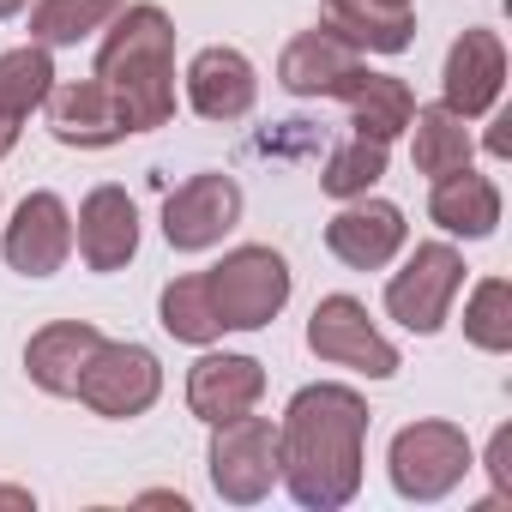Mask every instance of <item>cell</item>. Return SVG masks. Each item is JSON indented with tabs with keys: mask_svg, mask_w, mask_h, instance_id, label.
Instances as JSON below:
<instances>
[{
	"mask_svg": "<svg viewBox=\"0 0 512 512\" xmlns=\"http://www.w3.org/2000/svg\"><path fill=\"white\" fill-rule=\"evenodd\" d=\"M362 440H368V404L350 386H308L284 410L278 476L302 506L332 512L362 488Z\"/></svg>",
	"mask_w": 512,
	"mask_h": 512,
	"instance_id": "1",
	"label": "cell"
},
{
	"mask_svg": "<svg viewBox=\"0 0 512 512\" xmlns=\"http://www.w3.org/2000/svg\"><path fill=\"white\" fill-rule=\"evenodd\" d=\"M91 79L115 97L127 133L163 127L175 115V25H169V13L163 7L115 13V31L103 37Z\"/></svg>",
	"mask_w": 512,
	"mask_h": 512,
	"instance_id": "2",
	"label": "cell"
},
{
	"mask_svg": "<svg viewBox=\"0 0 512 512\" xmlns=\"http://www.w3.org/2000/svg\"><path fill=\"white\" fill-rule=\"evenodd\" d=\"M205 296H211L223 332H260L290 302V266L272 247H235L223 266L205 272Z\"/></svg>",
	"mask_w": 512,
	"mask_h": 512,
	"instance_id": "3",
	"label": "cell"
},
{
	"mask_svg": "<svg viewBox=\"0 0 512 512\" xmlns=\"http://www.w3.org/2000/svg\"><path fill=\"white\" fill-rule=\"evenodd\" d=\"M211 482L223 500L253 506L272 482H278V428L266 416H229L211 434Z\"/></svg>",
	"mask_w": 512,
	"mask_h": 512,
	"instance_id": "4",
	"label": "cell"
},
{
	"mask_svg": "<svg viewBox=\"0 0 512 512\" xmlns=\"http://www.w3.org/2000/svg\"><path fill=\"white\" fill-rule=\"evenodd\" d=\"M470 470V440L452 422H416L392 440V488L404 500H440L464 482Z\"/></svg>",
	"mask_w": 512,
	"mask_h": 512,
	"instance_id": "5",
	"label": "cell"
},
{
	"mask_svg": "<svg viewBox=\"0 0 512 512\" xmlns=\"http://www.w3.org/2000/svg\"><path fill=\"white\" fill-rule=\"evenodd\" d=\"M458 284H464V260H458L446 241H422V247L410 253V266L386 284V314H392L398 326H410V332L428 338V332L446 326Z\"/></svg>",
	"mask_w": 512,
	"mask_h": 512,
	"instance_id": "6",
	"label": "cell"
},
{
	"mask_svg": "<svg viewBox=\"0 0 512 512\" xmlns=\"http://www.w3.org/2000/svg\"><path fill=\"white\" fill-rule=\"evenodd\" d=\"M308 350L320 362H338V368H356L368 380H392L398 374V350L374 332L368 308L356 296H326L308 320Z\"/></svg>",
	"mask_w": 512,
	"mask_h": 512,
	"instance_id": "7",
	"label": "cell"
},
{
	"mask_svg": "<svg viewBox=\"0 0 512 512\" xmlns=\"http://www.w3.org/2000/svg\"><path fill=\"white\" fill-rule=\"evenodd\" d=\"M157 392H163V368H157L151 350H139V344H97V356L85 362L73 398H85L97 416H139V410L157 404Z\"/></svg>",
	"mask_w": 512,
	"mask_h": 512,
	"instance_id": "8",
	"label": "cell"
},
{
	"mask_svg": "<svg viewBox=\"0 0 512 512\" xmlns=\"http://www.w3.org/2000/svg\"><path fill=\"white\" fill-rule=\"evenodd\" d=\"M235 217H241V187H235L229 175H193V181H181V187L169 193V205H163V235H169V247H181V253H205V247H217V241L235 229Z\"/></svg>",
	"mask_w": 512,
	"mask_h": 512,
	"instance_id": "9",
	"label": "cell"
},
{
	"mask_svg": "<svg viewBox=\"0 0 512 512\" xmlns=\"http://www.w3.org/2000/svg\"><path fill=\"white\" fill-rule=\"evenodd\" d=\"M67 253H73V217L55 193H31L13 223H7V266L25 272V278H49L67 266Z\"/></svg>",
	"mask_w": 512,
	"mask_h": 512,
	"instance_id": "10",
	"label": "cell"
},
{
	"mask_svg": "<svg viewBox=\"0 0 512 512\" xmlns=\"http://www.w3.org/2000/svg\"><path fill=\"white\" fill-rule=\"evenodd\" d=\"M446 109L452 115H488L500 103V85H506V49L494 31H464L446 55Z\"/></svg>",
	"mask_w": 512,
	"mask_h": 512,
	"instance_id": "11",
	"label": "cell"
},
{
	"mask_svg": "<svg viewBox=\"0 0 512 512\" xmlns=\"http://www.w3.org/2000/svg\"><path fill=\"white\" fill-rule=\"evenodd\" d=\"M266 392V368L253 356H199L193 374H187V404L199 422H229V416H247Z\"/></svg>",
	"mask_w": 512,
	"mask_h": 512,
	"instance_id": "12",
	"label": "cell"
},
{
	"mask_svg": "<svg viewBox=\"0 0 512 512\" xmlns=\"http://www.w3.org/2000/svg\"><path fill=\"white\" fill-rule=\"evenodd\" d=\"M326 247L350 272H380L404 247V211L386 205V199H362V205H350L326 223Z\"/></svg>",
	"mask_w": 512,
	"mask_h": 512,
	"instance_id": "13",
	"label": "cell"
},
{
	"mask_svg": "<svg viewBox=\"0 0 512 512\" xmlns=\"http://www.w3.org/2000/svg\"><path fill=\"white\" fill-rule=\"evenodd\" d=\"M139 247V211L121 187H91L79 205V253L91 272H121Z\"/></svg>",
	"mask_w": 512,
	"mask_h": 512,
	"instance_id": "14",
	"label": "cell"
},
{
	"mask_svg": "<svg viewBox=\"0 0 512 512\" xmlns=\"http://www.w3.org/2000/svg\"><path fill=\"white\" fill-rule=\"evenodd\" d=\"M49 127L61 145H79V151H97V145H121L127 139V121L115 109V97L97 85V79H79V85H49Z\"/></svg>",
	"mask_w": 512,
	"mask_h": 512,
	"instance_id": "15",
	"label": "cell"
},
{
	"mask_svg": "<svg viewBox=\"0 0 512 512\" xmlns=\"http://www.w3.org/2000/svg\"><path fill=\"white\" fill-rule=\"evenodd\" d=\"M260 97V79H253L241 49H199L187 67V103L205 121H241Z\"/></svg>",
	"mask_w": 512,
	"mask_h": 512,
	"instance_id": "16",
	"label": "cell"
},
{
	"mask_svg": "<svg viewBox=\"0 0 512 512\" xmlns=\"http://www.w3.org/2000/svg\"><path fill=\"white\" fill-rule=\"evenodd\" d=\"M356 67H362V61H356L350 43H338L332 31H302V37L284 49L278 79H284V91H296V97H338Z\"/></svg>",
	"mask_w": 512,
	"mask_h": 512,
	"instance_id": "17",
	"label": "cell"
},
{
	"mask_svg": "<svg viewBox=\"0 0 512 512\" xmlns=\"http://www.w3.org/2000/svg\"><path fill=\"white\" fill-rule=\"evenodd\" d=\"M97 344H103V332L97 326H85V320H61V326H43L31 344H25V368H31V380L43 386V392H79V374H85V362L97 356Z\"/></svg>",
	"mask_w": 512,
	"mask_h": 512,
	"instance_id": "18",
	"label": "cell"
},
{
	"mask_svg": "<svg viewBox=\"0 0 512 512\" xmlns=\"http://www.w3.org/2000/svg\"><path fill=\"white\" fill-rule=\"evenodd\" d=\"M326 31L350 43L356 55H398L410 49V7H380V0H326Z\"/></svg>",
	"mask_w": 512,
	"mask_h": 512,
	"instance_id": "19",
	"label": "cell"
},
{
	"mask_svg": "<svg viewBox=\"0 0 512 512\" xmlns=\"http://www.w3.org/2000/svg\"><path fill=\"white\" fill-rule=\"evenodd\" d=\"M344 103H350V121H356V133H368V139H398L404 127H410V115H416V97H410V85L404 79H392V73H368V67H356L350 79H344V91H338Z\"/></svg>",
	"mask_w": 512,
	"mask_h": 512,
	"instance_id": "20",
	"label": "cell"
},
{
	"mask_svg": "<svg viewBox=\"0 0 512 512\" xmlns=\"http://www.w3.org/2000/svg\"><path fill=\"white\" fill-rule=\"evenodd\" d=\"M428 217L452 235H494L500 223V193L488 175H470V169H452V175H434V193H428Z\"/></svg>",
	"mask_w": 512,
	"mask_h": 512,
	"instance_id": "21",
	"label": "cell"
},
{
	"mask_svg": "<svg viewBox=\"0 0 512 512\" xmlns=\"http://www.w3.org/2000/svg\"><path fill=\"white\" fill-rule=\"evenodd\" d=\"M410 127H416V169H422V175L470 169V133H464V115H452L446 103H434V109H416Z\"/></svg>",
	"mask_w": 512,
	"mask_h": 512,
	"instance_id": "22",
	"label": "cell"
},
{
	"mask_svg": "<svg viewBox=\"0 0 512 512\" xmlns=\"http://www.w3.org/2000/svg\"><path fill=\"white\" fill-rule=\"evenodd\" d=\"M115 13H121V0H37L31 37L43 49H67V43H85L91 31H103Z\"/></svg>",
	"mask_w": 512,
	"mask_h": 512,
	"instance_id": "23",
	"label": "cell"
},
{
	"mask_svg": "<svg viewBox=\"0 0 512 512\" xmlns=\"http://www.w3.org/2000/svg\"><path fill=\"white\" fill-rule=\"evenodd\" d=\"M49 85H55V61H49L43 43L0 55V115H7V121H25L49 97Z\"/></svg>",
	"mask_w": 512,
	"mask_h": 512,
	"instance_id": "24",
	"label": "cell"
},
{
	"mask_svg": "<svg viewBox=\"0 0 512 512\" xmlns=\"http://www.w3.org/2000/svg\"><path fill=\"white\" fill-rule=\"evenodd\" d=\"M163 332L181 338V344H211V338L223 332V320H217V308H211V296H205V272L175 278V284L163 290Z\"/></svg>",
	"mask_w": 512,
	"mask_h": 512,
	"instance_id": "25",
	"label": "cell"
},
{
	"mask_svg": "<svg viewBox=\"0 0 512 512\" xmlns=\"http://www.w3.org/2000/svg\"><path fill=\"white\" fill-rule=\"evenodd\" d=\"M464 338L488 356L512 350V284L506 278H482L470 308H464Z\"/></svg>",
	"mask_w": 512,
	"mask_h": 512,
	"instance_id": "26",
	"label": "cell"
},
{
	"mask_svg": "<svg viewBox=\"0 0 512 512\" xmlns=\"http://www.w3.org/2000/svg\"><path fill=\"white\" fill-rule=\"evenodd\" d=\"M380 175H386V139L356 133L350 145H338V151H332V163H326L320 187H326L332 199H356V193H368Z\"/></svg>",
	"mask_w": 512,
	"mask_h": 512,
	"instance_id": "27",
	"label": "cell"
},
{
	"mask_svg": "<svg viewBox=\"0 0 512 512\" xmlns=\"http://www.w3.org/2000/svg\"><path fill=\"white\" fill-rule=\"evenodd\" d=\"M488 476H494V494L512 500V428L494 434V446H488Z\"/></svg>",
	"mask_w": 512,
	"mask_h": 512,
	"instance_id": "28",
	"label": "cell"
},
{
	"mask_svg": "<svg viewBox=\"0 0 512 512\" xmlns=\"http://www.w3.org/2000/svg\"><path fill=\"white\" fill-rule=\"evenodd\" d=\"M0 506H7V512H31V488H7V482H0Z\"/></svg>",
	"mask_w": 512,
	"mask_h": 512,
	"instance_id": "29",
	"label": "cell"
},
{
	"mask_svg": "<svg viewBox=\"0 0 512 512\" xmlns=\"http://www.w3.org/2000/svg\"><path fill=\"white\" fill-rule=\"evenodd\" d=\"M19 145V121H7V115H0V157H7Z\"/></svg>",
	"mask_w": 512,
	"mask_h": 512,
	"instance_id": "30",
	"label": "cell"
},
{
	"mask_svg": "<svg viewBox=\"0 0 512 512\" xmlns=\"http://www.w3.org/2000/svg\"><path fill=\"white\" fill-rule=\"evenodd\" d=\"M19 7H25V0H0V19H13Z\"/></svg>",
	"mask_w": 512,
	"mask_h": 512,
	"instance_id": "31",
	"label": "cell"
},
{
	"mask_svg": "<svg viewBox=\"0 0 512 512\" xmlns=\"http://www.w3.org/2000/svg\"><path fill=\"white\" fill-rule=\"evenodd\" d=\"M380 7H410V0H380Z\"/></svg>",
	"mask_w": 512,
	"mask_h": 512,
	"instance_id": "32",
	"label": "cell"
}]
</instances>
